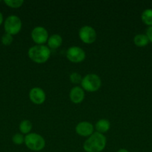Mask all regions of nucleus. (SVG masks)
<instances>
[{"instance_id": "nucleus-5", "label": "nucleus", "mask_w": 152, "mask_h": 152, "mask_svg": "<svg viewBox=\"0 0 152 152\" xmlns=\"http://www.w3.org/2000/svg\"><path fill=\"white\" fill-rule=\"evenodd\" d=\"M22 23L20 18L15 15L9 16L4 22V28L5 32L10 35H16L20 32L22 29Z\"/></svg>"}, {"instance_id": "nucleus-17", "label": "nucleus", "mask_w": 152, "mask_h": 152, "mask_svg": "<svg viewBox=\"0 0 152 152\" xmlns=\"http://www.w3.org/2000/svg\"><path fill=\"white\" fill-rule=\"evenodd\" d=\"M82 79H83V77H81V75L77 72H73L69 75V80L72 84H80Z\"/></svg>"}, {"instance_id": "nucleus-6", "label": "nucleus", "mask_w": 152, "mask_h": 152, "mask_svg": "<svg viewBox=\"0 0 152 152\" xmlns=\"http://www.w3.org/2000/svg\"><path fill=\"white\" fill-rule=\"evenodd\" d=\"M78 36L80 39L83 43L87 45L92 44L95 42L97 38V34L95 30L89 25H84L81 27L78 31Z\"/></svg>"}, {"instance_id": "nucleus-10", "label": "nucleus", "mask_w": 152, "mask_h": 152, "mask_svg": "<svg viewBox=\"0 0 152 152\" xmlns=\"http://www.w3.org/2000/svg\"><path fill=\"white\" fill-rule=\"evenodd\" d=\"M75 132L79 136L89 137V136H91L94 133V126L89 122H80L76 126Z\"/></svg>"}, {"instance_id": "nucleus-22", "label": "nucleus", "mask_w": 152, "mask_h": 152, "mask_svg": "<svg viewBox=\"0 0 152 152\" xmlns=\"http://www.w3.org/2000/svg\"><path fill=\"white\" fill-rule=\"evenodd\" d=\"M2 22H3V16L2 14H1V12H0V25L2 24Z\"/></svg>"}, {"instance_id": "nucleus-20", "label": "nucleus", "mask_w": 152, "mask_h": 152, "mask_svg": "<svg viewBox=\"0 0 152 152\" xmlns=\"http://www.w3.org/2000/svg\"><path fill=\"white\" fill-rule=\"evenodd\" d=\"M13 36L10 35V34H7V33H5V34L2 36V37H1V43H2L4 45L6 46L10 45L13 42Z\"/></svg>"}, {"instance_id": "nucleus-15", "label": "nucleus", "mask_w": 152, "mask_h": 152, "mask_svg": "<svg viewBox=\"0 0 152 152\" xmlns=\"http://www.w3.org/2000/svg\"><path fill=\"white\" fill-rule=\"evenodd\" d=\"M32 123H31V122L28 120H22L19 126V129L21 134L26 135L31 133V131L32 130Z\"/></svg>"}, {"instance_id": "nucleus-23", "label": "nucleus", "mask_w": 152, "mask_h": 152, "mask_svg": "<svg viewBox=\"0 0 152 152\" xmlns=\"http://www.w3.org/2000/svg\"><path fill=\"white\" fill-rule=\"evenodd\" d=\"M117 152H129V151H128L127 149H125V148H121V149H119Z\"/></svg>"}, {"instance_id": "nucleus-11", "label": "nucleus", "mask_w": 152, "mask_h": 152, "mask_svg": "<svg viewBox=\"0 0 152 152\" xmlns=\"http://www.w3.org/2000/svg\"><path fill=\"white\" fill-rule=\"evenodd\" d=\"M85 93L84 90L81 87L75 86L71 89L69 92L70 100L75 104H79L84 99Z\"/></svg>"}, {"instance_id": "nucleus-18", "label": "nucleus", "mask_w": 152, "mask_h": 152, "mask_svg": "<svg viewBox=\"0 0 152 152\" xmlns=\"http://www.w3.org/2000/svg\"><path fill=\"white\" fill-rule=\"evenodd\" d=\"M8 7L12 8H19L23 4L24 1L22 0H5L4 1Z\"/></svg>"}, {"instance_id": "nucleus-19", "label": "nucleus", "mask_w": 152, "mask_h": 152, "mask_svg": "<svg viewBox=\"0 0 152 152\" xmlns=\"http://www.w3.org/2000/svg\"><path fill=\"white\" fill-rule=\"evenodd\" d=\"M12 141H13V142L15 145H22L25 142V137L23 136L22 134H15L13 136V137H12Z\"/></svg>"}, {"instance_id": "nucleus-8", "label": "nucleus", "mask_w": 152, "mask_h": 152, "mask_svg": "<svg viewBox=\"0 0 152 152\" xmlns=\"http://www.w3.org/2000/svg\"><path fill=\"white\" fill-rule=\"evenodd\" d=\"M32 40L36 45H44L49 39V33L47 30L42 26H37L31 33Z\"/></svg>"}, {"instance_id": "nucleus-14", "label": "nucleus", "mask_w": 152, "mask_h": 152, "mask_svg": "<svg viewBox=\"0 0 152 152\" xmlns=\"http://www.w3.org/2000/svg\"><path fill=\"white\" fill-rule=\"evenodd\" d=\"M134 43L136 46L139 48L145 47L149 43V40L145 34H137L134 37Z\"/></svg>"}, {"instance_id": "nucleus-1", "label": "nucleus", "mask_w": 152, "mask_h": 152, "mask_svg": "<svg viewBox=\"0 0 152 152\" xmlns=\"http://www.w3.org/2000/svg\"><path fill=\"white\" fill-rule=\"evenodd\" d=\"M107 145V139L104 134L98 132H94L89 136L83 145V148L86 152H101Z\"/></svg>"}, {"instance_id": "nucleus-12", "label": "nucleus", "mask_w": 152, "mask_h": 152, "mask_svg": "<svg viewBox=\"0 0 152 152\" xmlns=\"http://www.w3.org/2000/svg\"><path fill=\"white\" fill-rule=\"evenodd\" d=\"M48 47L50 50H55L61 47L63 44V38L59 34H53L49 37L47 42Z\"/></svg>"}, {"instance_id": "nucleus-4", "label": "nucleus", "mask_w": 152, "mask_h": 152, "mask_svg": "<svg viewBox=\"0 0 152 152\" xmlns=\"http://www.w3.org/2000/svg\"><path fill=\"white\" fill-rule=\"evenodd\" d=\"M80 86L84 91L95 92L101 87V80L99 76L95 74H86L82 79Z\"/></svg>"}, {"instance_id": "nucleus-21", "label": "nucleus", "mask_w": 152, "mask_h": 152, "mask_svg": "<svg viewBox=\"0 0 152 152\" xmlns=\"http://www.w3.org/2000/svg\"><path fill=\"white\" fill-rule=\"evenodd\" d=\"M145 35L147 36L149 42H152V26L148 28Z\"/></svg>"}, {"instance_id": "nucleus-16", "label": "nucleus", "mask_w": 152, "mask_h": 152, "mask_svg": "<svg viewBox=\"0 0 152 152\" xmlns=\"http://www.w3.org/2000/svg\"><path fill=\"white\" fill-rule=\"evenodd\" d=\"M141 19L145 25L152 26V9H146L142 13Z\"/></svg>"}, {"instance_id": "nucleus-7", "label": "nucleus", "mask_w": 152, "mask_h": 152, "mask_svg": "<svg viewBox=\"0 0 152 152\" xmlns=\"http://www.w3.org/2000/svg\"><path fill=\"white\" fill-rule=\"evenodd\" d=\"M66 58L73 63H79L83 62L86 58L85 51L78 46H72L66 50Z\"/></svg>"}, {"instance_id": "nucleus-9", "label": "nucleus", "mask_w": 152, "mask_h": 152, "mask_svg": "<svg viewBox=\"0 0 152 152\" xmlns=\"http://www.w3.org/2000/svg\"><path fill=\"white\" fill-rule=\"evenodd\" d=\"M29 99L36 105H42L46 99V94L44 91L39 87H34L30 90Z\"/></svg>"}, {"instance_id": "nucleus-13", "label": "nucleus", "mask_w": 152, "mask_h": 152, "mask_svg": "<svg viewBox=\"0 0 152 152\" xmlns=\"http://www.w3.org/2000/svg\"><path fill=\"white\" fill-rule=\"evenodd\" d=\"M95 129L96 132L104 134V133H107L110 129V123L108 120L106 119H101L95 123Z\"/></svg>"}, {"instance_id": "nucleus-3", "label": "nucleus", "mask_w": 152, "mask_h": 152, "mask_svg": "<svg viewBox=\"0 0 152 152\" xmlns=\"http://www.w3.org/2000/svg\"><path fill=\"white\" fill-rule=\"evenodd\" d=\"M27 148L33 151H40L46 146L45 139L37 133H30L25 137V142Z\"/></svg>"}, {"instance_id": "nucleus-2", "label": "nucleus", "mask_w": 152, "mask_h": 152, "mask_svg": "<svg viewBox=\"0 0 152 152\" xmlns=\"http://www.w3.org/2000/svg\"><path fill=\"white\" fill-rule=\"evenodd\" d=\"M28 55L30 59L35 63L43 64L50 58L51 50L45 45H36L28 49Z\"/></svg>"}]
</instances>
